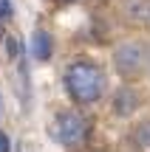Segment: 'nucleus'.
Returning a JSON list of instances; mask_svg holds the SVG:
<instances>
[{"instance_id":"nucleus-5","label":"nucleus","mask_w":150,"mask_h":152,"mask_svg":"<svg viewBox=\"0 0 150 152\" xmlns=\"http://www.w3.org/2000/svg\"><path fill=\"white\" fill-rule=\"evenodd\" d=\"M119 9L130 26H150V0H119Z\"/></svg>"},{"instance_id":"nucleus-3","label":"nucleus","mask_w":150,"mask_h":152,"mask_svg":"<svg viewBox=\"0 0 150 152\" xmlns=\"http://www.w3.org/2000/svg\"><path fill=\"white\" fill-rule=\"evenodd\" d=\"M150 65V45L145 39H122L113 48V68L122 79H139Z\"/></svg>"},{"instance_id":"nucleus-11","label":"nucleus","mask_w":150,"mask_h":152,"mask_svg":"<svg viewBox=\"0 0 150 152\" xmlns=\"http://www.w3.org/2000/svg\"><path fill=\"white\" fill-rule=\"evenodd\" d=\"M77 152H102V149H88V147H85V149H77Z\"/></svg>"},{"instance_id":"nucleus-4","label":"nucleus","mask_w":150,"mask_h":152,"mask_svg":"<svg viewBox=\"0 0 150 152\" xmlns=\"http://www.w3.org/2000/svg\"><path fill=\"white\" fill-rule=\"evenodd\" d=\"M142 104H145V96H142V90L133 87L130 82H125L122 87L113 90L111 107H113V113H116L119 118H133V115L142 110Z\"/></svg>"},{"instance_id":"nucleus-1","label":"nucleus","mask_w":150,"mask_h":152,"mask_svg":"<svg viewBox=\"0 0 150 152\" xmlns=\"http://www.w3.org/2000/svg\"><path fill=\"white\" fill-rule=\"evenodd\" d=\"M62 85L65 93L77 107H91V104L102 102L108 90L105 71L96 65L94 59H74L68 62L65 73H62Z\"/></svg>"},{"instance_id":"nucleus-2","label":"nucleus","mask_w":150,"mask_h":152,"mask_svg":"<svg viewBox=\"0 0 150 152\" xmlns=\"http://www.w3.org/2000/svg\"><path fill=\"white\" fill-rule=\"evenodd\" d=\"M91 132H94V118L79 107L57 110L48 121V135L62 149H82L91 141Z\"/></svg>"},{"instance_id":"nucleus-10","label":"nucleus","mask_w":150,"mask_h":152,"mask_svg":"<svg viewBox=\"0 0 150 152\" xmlns=\"http://www.w3.org/2000/svg\"><path fill=\"white\" fill-rule=\"evenodd\" d=\"M6 118V102H3V96H0V121Z\"/></svg>"},{"instance_id":"nucleus-6","label":"nucleus","mask_w":150,"mask_h":152,"mask_svg":"<svg viewBox=\"0 0 150 152\" xmlns=\"http://www.w3.org/2000/svg\"><path fill=\"white\" fill-rule=\"evenodd\" d=\"M51 54H54V37L45 28H37L31 34V56H34V62H48Z\"/></svg>"},{"instance_id":"nucleus-8","label":"nucleus","mask_w":150,"mask_h":152,"mask_svg":"<svg viewBox=\"0 0 150 152\" xmlns=\"http://www.w3.org/2000/svg\"><path fill=\"white\" fill-rule=\"evenodd\" d=\"M11 14H14V6H11V0H0V20L9 23Z\"/></svg>"},{"instance_id":"nucleus-7","label":"nucleus","mask_w":150,"mask_h":152,"mask_svg":"<svg viewBox=\"0 0 150 152\" xmlns=\"http://www.w3.org/2000/svg\"><path fill=\"white\" fill-rule=\"evenodd\" d=\"M130 141H133L136 149L150 152V115H145L142 121L133 124V130H130Z\"/></svg>"},{"instance_id":"nucleus-12","label":"nucleus","mask_w":150,"mask_h":152,"mask_svg":"<svg viewBox=\"0 0 150 152\" xmlns=\"http://www.w3.org/2000/svg\"><path fill=\"white\" fill-rule=\"evenodd\" d=\"M54 3H77V0H54Z\"/></svg>"},{"instance_id":"nucleus-9","label":"nucleus","mask_w":150,"mask_h":152,"mask_svg":"<svg viewBox=\"0 0 150 152\" xmlns=\"http://www.w3.org/2000/svg\"><path fill=\"white\" fill-rule=\"evenodd\" d=\"M0 152H11V138L0 130Z\"/></svg>"},{"instance_id":"nucleus-13","label":"nucleus","mask_w":150,"mask_h":152,"mask_svg":"<svg viewBox=\"0 0 150 152\" xmlns=\"http://www.w3.org/2000/svg\"><path fill=\"white\" fill-rule=\"evenodd\" d=\"M147 73H150V65H147Z\"/></svg>"}]
</instances>
